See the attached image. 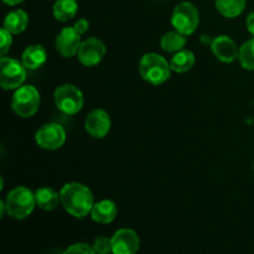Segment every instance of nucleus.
Listing matches in <instances>:
<instances>
[{"label":"nucleus","instance_id":"b1692460","mask_svg":"<svg viewBox=\"0 0 254 254\" xmlns=\"http://www.w3.org/2000/svg\"><path fill=\"white\" fill-rule=\"evenodd\" d=\"M62 254H97L93 247L87 243H74L64 250Z\"/></svg>","mask_w":254,"mask_h":254},{"label":"nucleus","instance_id":"0eeeda50","mask_svg":"<svg viewBox=\"0 0 254 254\" xmlns=\"http://www.w3.org/2000/svg\"><path fill=\"white\" fill-rule=\"evenodd\" d=\"M26 67L19 60L1 56L0 59V86L6 91L17 89L26 79Z\"/></svg>","mask_w":254,"mask_h":254},{"label":"nucleus","instance_id":"c85d7f7f","mask_svg":"<svg viewBox=\"0 0 254 254\" xmlns=\"http://www.w3.org/2000/svg\"><path fill=\"white\" fill-rule=\"evenodd\" d=\"M253 169H254V164H253Z\"/></svg>","mask_w":254,"mask_h":254},{"label":"nucleus","instance_id":"7ed1b4c3","mask_svg":"<svg viewBox=\"0 0 254 254\" xmlns=\"http://www.w3.org/2000/svg\"><path fill=\"white\" fill-rule=\"evenodd\" d=\"M5 207L6 213L15 220H24L29 217L36 207L35 193L25 186H17L12 189L6 196Z\"/></svg>","mask_w":254,"mask_h":254},{"label":"nucleus","instance_id":"9b49d317","mask_svg":"<svg viewBox=\"0 0 254 254\" xmlns=\"http://www.w3.org/2000/svg\"><path fill=\"white\" fill-rule=\"evenodd\" d=\"M81 44V35L73 26L64 27L56 37V50L64 59L77 56Z\"/></svg>","mask_w":254,"mask_h":254},{"label":"nucleus","instance_id":"423d86ee","mask_svg":"<svg viewBox=\"0 0 254 254\" xmlns=\"http://www.w3.org/2000/svg\"><path fill=\"white\" fill-rule=\"evenodd\" d=\"M55 104L57 109L67 116L77 114L82 109L84 103L83 93L73 84H61L55 89Z\"/></svg>","mask_w":254,"mask_h":254},{"label":"nucleus","instance_id":"dca6fc26","mask_svg":"<svg viewBox=\"0 0 254 254\" xmlns=\"http://www.w3.org/2000/svg\"><path fill=\"white\" fill-rule=\"evenodd\" d=\"M27 25H29V15L24 10L16 9L10 11L5 16L2 27L11 32L12 35H19L26 30Z\"/></svg>","mask_w":254,"mask_h":254},{"label":"nucleus","instance_id":"1a4fd4ad","mask_svg":"<svg viewBox=\"0 0 254 254\" xmlns=\"http://www.w3.org/2000/svg\"><path fill=\"white\" fill-rule=\"evenodd\" d=\"M106 45L97 37H88L82 41L79 46L77 59L83 66L93 67L97 66L106 56Z\"/></svg>","mask_w":254,"mask_h":254},{"label":"nucleus","instance_id":"9d476101","mask_svg":"<svg viewBox=\"0 0 254 254\" xmlns=\"http://www.w3.org/2000/svg\"><path fill=\"white\" fill-rule=\"evenodd\" d=\"M113 254H136L140 248L138 233L130 228H121L111 237Z\"/></svg>","mask_w":254,"mask_h":254},{"label":"nucleus","instance_id":"412c9836","mask_svg":"<svg viewBox=\"0 0 254 254\" xmlns=\"http://www.w3.org/2000/svg\"><path fill=\"white\" fill-rule=\"evenodd\" d=\"M216 9L222 16L233 19L245 11L247 0H216Z\"/></svg>","mask_w":254,"mask_h":254},{"label":"nucleus","instance_id":"6ab92c4d","mask_svg":"<svg viewBox=\"0 0 254 254\" xmlns=\"http://www.w3.org/2000/svg\"><path fill=\"white\" fill-rule=\"evenodd\" d=\"M188 36L180 34L179 31L174 30V31H169L163 35L160 39V46L161 49L169 54H176V52L181 51L185 47L186 42H188Z\"/></svg>","mask_w":254,"mask_h":254},{"label":"nucleus","instance_id":"6e6552de","mask_svg":"<svg viewBox=\"0 0 254 254\" xmlns=\"http://www.w3.org/2000/svg\"><path fill=\"white\" fill-rule=\"evenodd\" d=\"M35 140L40 148L46 150H57L66 141V131L60 124L46 123L37 129Z\"/></svg>","mask_w":254,"mask_h":254},{"label":"nucleus","instance_id":"4468645a","mask_svg":"<svg viewBox=\"0 0 254 254\" xmlns=\"http://www.w3.org/2000/svg\"><path fill=\"white\" fill-rule=\"evenodd\" d=\"M118 215V207L111 200H102L93 205L91 211V218L101 225H108L116 220Z\"/></svg>","mask_w":254,"mask_h":254},{"label":"nucleus","instance_id":"a211bd4d","mask_svg":"<svg viewBox=\"0 0 254 254\" xmlns=\"http://www.w3.org/2000/svg\"><path fill=\"white\" fill-rule=\"evenodd\" d=\"M195 55L193 52L189 50H181V51L174 54V56L170 60L171 71L176 73H185L189 72L195 64Z\"/></svg>","mask_w":254,"mask_h":254},{"label":"nucleus","instance_id":"f03ea898","mask_svg":"<svg viewBox=\"0 0 254 254\" xmlns=\"http://www.w3.org/2000/svg\"><path fill=\"white\" fill-rule=\"evenodd\" d=\"M139 73L141 78L148 83L153 86H160L170 78V62L155 52L145 54L139 61Z\"/></svg>","mask_w":254,"mask_h":254},{"label":"nucleus","instance_id":"20e7f679","mask_svg":"<svg viewBox=\"0 0 254 254\" xmlns=\"http://www.w3.org/2000/svg\"><path fill=\"white\" fill-rule=\"evenodd\" d=\"M200 24V14L192 2L183 1L176 5L171 14V25L176 31L185 36H190Z\"/></svg>","mask_w":254,"mask_h":254},{"label":"nucleus","instance_id":"2eb2a0df","mask_svg":"<svg viewBox=\"0 0 254 254\" xmlns=\"http://www.w3.org/2000/svg\"><path fill=\"white\" fill-rule=\"evenodd\" d=\"M47 52L42 45H30L21 55V62L27 69H37L46 62Z\"/></svg>","mask_w":254,"mask_h":254},{"label":"nucleus","instance_id":"393cba45","mask_svg":"<svg viewBox=\"0 0 254 254\" xmlns=\"http://www.w3.org/2000/svg\"><path fill=\"white\" fill-rule=\"evenodd\" d=\"M12 45V34L7 31L6 29H1V47H0V54L1 56H5L6 52L9 51Z\"/></svg>","mask_w":254,"mask_h":254},{"label":"nucleus","instance_id":"39448f33","mask_svg":"<svg viewBox=\"0 0 254 254\" xmlns=\"http://www.w3.org/2000/svg\"><path fill=\"white\" fill-rule=\"evenodd\" d=\"M40 101V93L34 86H21L12 94V111L21 118H30L39 111Z\"/></svg>","mask_w":254,"mask_h":254},{"label":"nucleus","instance_id":"bb28decb","mask_svg":"<svg viewBox=\"0 0 254 254\" xmlns=\"http://www.w3.org/2000/svg\"><path fill=\"white\" fill-rule=\"evenodd\" d=\"M246 25H247V30L250 31V34L254 37V11L248 15L247 20H246Z\"/></svg>","mask_w":254,"mask_h":254},{"label":"nucleus","instance_id":"f3484780","mask_svg":"<svg viewBox=\"0 0 254 254\" xmlns=\"http://www.w3.org/2000/svg\"><path fill=\"white\" fill-rule=\"evenodd\" d=\"M36 206L44 211H54L61 203L60 193L51 188H40L35 192Z\"/></svg>","mask_w":254,"mask_h":254},{"label":"nucleus","instance_id":"4be33fe9","mask_svg":"<svg viewBox=\"0 0 254 254\" xmlns=\"http://www.w3.org/2000/svg\"><path fill=\"white\" fill-rule=\"evenodd\" d=\"M238 61L245 69L254 71V37L240 47Z\"/></svg>","mask_w":254,"mask_h":254},{"label":"nucleus","instance_id":"cd10ccee","mask_svg":"<svg viewBox=\"0 0 254 254\" xmlns=\"http://www.w3.org/2000/svg\"><path fill=\"white\" fill-rule=\"evenodd\" d=\"M2 1H4L6 5L14 6V5H17V4H20V2H22L24 0H2Z\"/></svg>","mask_w":254,"mask_h":254},{"label":"nucleus","instance_id":"ddd939ff","mask_svg":"<svg viewBox=\"0 0 254 254\" xmlns=\"http://www.w3.org/2000/svg\"><path fill=\"white\" fill-rule=\"evenodd\" d=\"M211 50L216 59L225 64H231V62L236 61L240 55V49L237 47L236 42L227 35L216 36L211 41Z\"/></svg>","mask_w":254,"mask_h":254},{"label":"nucleus","instance_id":"f8f14e48","mask_svg":"<svg viewBox=\"0 0 254 254\" xmlns=\"http://www.w3.org/2000/svg\"><path fill=\"white\" fill-rule=\"evenodd\" d=\"M84 127L89 135L96 139H102L107 136L111 130V117L104 109H94L87 116Z\"/></svg>","mask_w":254,"mask_h":254},{"label":"nucleus","instance_id":"5701e85b","mask_svg":"<svg viewBox=\"0 0 254 254\" xmlns=\"http://www.w3.org/2000/svg\"><path fill=\"white\" fill-rule=\"evenodd\" d=\"M93 250L97 254H109L112 253V240L108 237H97L93 243Z\"/></svg>","mask_w":254,"mask_h":254},{"label":"nucleus","instance_id":"aec40b11","mask_svg":"<svg viewBox=\"0 0 254 254\" xmlns=\"http://www.w3.org/2000/svg\"><path fill=\"white\" fill-rule=\"evenodd\" d=\"M52 10H54V16L57 21L66 22L76 16L78 2L77 0H56Z\"/></svg>","mask_w":254,"mask_h":254},{"label":"nucleus","instance_id":"f257e3e1","mask_svg":"<svg viewBox=\"0 0 254 254\" xmlns=\"http://www.w3.org/2000/svg\"><path fill=\"white\" fill-rule=\"evenodd\" d=\"M62 207L76 218H84L91 215L94 200L93 193L87 186L79 183H68L60 191Z\"/></svg>","mask_w":254,"mask_h":254},{"label":"nucleus","instance_id":"a878e982","mask_svg":"<svg viewBox=\"0 0 254 254\" xmlns=\"http://www.w3.org/2000/svg\"><path fill=\"white\" fill-rule=\"evenodd\" d=\"M73 27H74V30H76V31L78 32V34L82 36V35L86 34V32L88 31V29H89L88 20H86V19L77 20V21L74 22Z\"/></svg>","mask_w":254,"mask_h":254}]
</instances>
